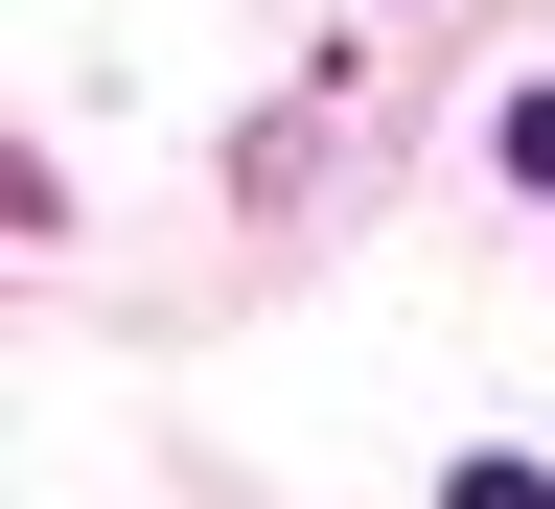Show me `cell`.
Returning <instances> with one entry per match:
<instances>
[{"label": "cell", "mask_w": 555, "mask_h": 509, "mask_svg": "<svg viewBox=\"0 0 555 509\" xmlns=\"http://www.w3.org/2000/svg\"><path fill=\"white\" fill-rule=\"evenodd\" d=\"M509 186H555V93H509Z\"/></svg>", "instance_id": "6da1fadb"}, {"label": "cell", "mask_w": 555, "mask_h": 509, "mask_svg": "<svg viewBox=\"0 0 555 509\" xmlns=\"http://www.w3.org/2000/svg\"><path fill=\"white\" fill-rule=\"evenodd\" d=\"M440 509H555V486H532V463H463V486H440Z\"/></svg>", "instance_id": "7a4b0ae2"}]
</instances>
